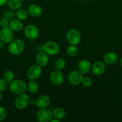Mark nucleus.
I'll use <instances>...</instances> for the list:
<instances>
[{
	"label": "nucleus",
	"instance_id": "nucleus-1",
	"mask_svg": "<svg viewBox=\"0 0 122 122\" xmlns=\"http://www.w3.org/2000/svg\"><path fill=\"white\" fill-rule=\"evenodd\" d=\"M10 91L14 95H20L25 92L27 89V85L24 81L20 79L13 80L9 85Z\"/></svg>",
	"mask_w": 122,
	"mask_h": 122
},
{
	"label": "nucleus",
	"instance_id": "nucleus-2",
	"mask_svg": "<svg viewBox=\"0 0 122 122\" xmlns=\"http://www.w3.org/2000/svg\"><path fill=\"white\" fill-rule=\"evenodd\" d=\"M25 45L22 39H16L13 40L9 44L8 51L10 53L14 56H19L25 50Z\"/></svg>",
	"mask_w": 122,
	"mask_h": 122
},
{
	"label": "nucleus",
	"instance_id": "nucleus-3",
	"mask_svg": "<svg viewBox=\"0 0 122 122\" xmlns=\"http://www.w3.org/2000/svg\"><path fill=\"white\" fill-rule=\"evenodd\" d=\"M44 52L50 56H56L60 51V47L58 44L54 41H48L43 46Z\"/></svg>",
	"mask_w": 122,
	"mask_h": 122
},
{
	"label": "nucleus",
	"instance_id": "nucleus-4",
	"mask_svg": "<svg viewBox=\"0 0 122 122\" xmlns=\"http://www.w3.org/2000/svg\"><path fill=\"white\" fill-rule=\"evenodd\" d=\"M30 98L26 94H23L18 95L15 100V106L18 110H24L28 106Z\"/></svg>",
	"mask_w": 122,
	"mask_h": 122
},
{
	"label": "nucleus",
	"instance_id": "nucleus-5",
	"mask_svg": "<svg viewBox=\"0 0 122 122\" xmlns=\"http://www.w3.org/2000/svg\"><path fill=\"white\" fill-rule=\"evenodd\" d=\"M67 39L70 45H77L81 41V35L76 29H71L67 32Z\"/></svg>",
	"mask_w": 122,
	"mask_h": 122
},
{
	"label": "nucleus",
	"instance_id": "nucleus-6",
	"mask_svg": "<svg viewBox=\"0 0 122 122\" xmlns=\"http://www.w3.org/2000/svg\"><path fill=\"white\" fill-rule=\"evenodd\" d=\"M13 31L10 27L2 28L0 30V40L4 44H10L14 39Z\"/></svg>",
	"mask_w": 122,
	"mask_h": 122
},
{
	"label": "nucleus",
	"instance_id": "nucleus-7",
	"mask_svg": "<svg viewBox=\"0 0 122 122\" xmlns=\"http://www.w3.org/2000/svg\"><path fill=\"white\" fill-rule=\"evenodd\" d=\"M53 113L47 108H42L36 114V119L40 122H49L53 118Z\"/></svg>",
	"mask_w": 122,
	"mask_h": 122
},
{
	"label": "nucleus",
	"instance_id": "nucleus-8",
	"mask_svg": "<svg viewBox=\"0 0 122 122\" xmlns=\"http://www.w3.org/2000/svg\"><path fill=\"white\" fill-rule=\"evenodd\" d=\"M41 73V67L38 64H33L29 67L27 71V76L30 80H35L40 76Z\"/></svg>",
	"mask_w": 122,
	"mask_h": 122
},
{
	"label": "nucleus",
	"instance_id": "nucleus-9",
	"mask_svg": "<svg viewBox=\"0 0 122 122\" xmlns=\"http://www.w3.org/2000/svg\"><path fill=\"white\" fill-rule=\"evenodd\" d=\"M64 81L63 73L60 70H55L53 71L50 76V81L55 86H59L62 85Z\"/></svg>",
	"mask_w": 122,
	"mask_h": 122
},
{
	"label": "nucleus",
	"instance_id": "nucleus-10",
	"mask_svg": "<svg viewBox=\"0 0 122 122\" xmlns=\"http://www.w3.org/2000/svg\"><path fill=\"white\" fill-rule=\"evenodd\" d=\"M25 35L28 39H35L39 35V30L35 25H29L25 28Z\"/></svg>",
	"mask_w": 122,
	"mask_h": 122
},
{
	"label": "nucleus",
	"instance_id": "nucleus-11",
	"mask_svg": "<svg viewBox=\"0 0 122 122\" xmlns=\"http://www.w3.org/2000/svg\"><path fill=\"white\" fill-rule=\"evenodd\" d=\"M83 76L80 71H72L69 74L68 81L72 85H78L81 82Z\"/></svg>",
	"mask_w": 122,
	"mask_h": 122
},
{
	"label": "nucleus",
	"instance_id": "nucleus-12",
	"mask_svg": "<svg viewBox=\"0 0 122 122\" xmlns=\"http://www.w3.org/2000/svg\"><path fill=\"white\" fill-rule=\"evenodd\" d=\"M51 100L49 97L47 95H43L39 96L38 98L36 99L35 105L38 108L42 109V108H47L50 105Z\"/></svg>",
	"mask_w": 122,
	"mask_h": 122
},
{
	"label": "nucleus",
	"instance_id": "nucleus-13",
	"mask_svg": "<svg viewBox=\"0 0 122 122\" xmlns=\"http://www.w3.org/2000/svg\"><path fill=\"white\" fill-rule=\"evenodd\" d=\"M36 61L37 64L40 66L41 67L46 66L49 61L48 54L44 51L38 52L36 56Z\"/></svg>",
	"mask_w": 122,
	"mask_h": 122
},
{
	"label": "nucleus",
	"instance_id": "nucleus-14",
	"mask_svg": "<svg viewBox=\"0 0 122 122\" xmlns=\"http://www.w3.org/2000/svg\"><path fill=\"white\" fill-rule=\"evenodd\" d=\"M78 69L82 74H86L91 70V64L87 60H82L78 64Z\"/></svg>",
	"mask_w": 122,
	"mask_h": 122
},
{
	"label": "nucleus",
	"instance_id": "nucleus-15",
	"mask_svg": "<svg viewBox=\"0 0 122 122\" xmlns=\"http://www.w3.org/2000/svg\"><path fill=\"white\" fill-rule=\"evenodd\" d=\"M92 71L96 76H100L105 72V66L101 61L95 62L92 66Z\"/></svg>",
	"mask_w": 122,
	"mask_h": 122
},
{
	"label": "nucleus",
	"instance_id": "nucleus-16",
	"mask_svg": "<svg viewBox=\"0 0 122 122\" xmlns=\"http://www.w3.org/2000/svg\"><path fill=\"white\" fill-rule=\"evenodd\" d=\"M28 12L30 15L34 17H38L42 14V8L38 4H31L28 8Z\"/></svg>",
	"mask_w": 122,
	"mask_h": 122
},
{
	"label": "nucleus",
	"instance_id": "nucleus-17",
	"mask_svg": "<svg viewBox=\"0 0 122 122\" xmlns=\"http://www.w3.org/2000/svg\"><path fill=\"white\" fill-rule=\"evenodd\" d=\"M118 56L114 52H109L105 55L104 57V62L108 65H112L117 62Z\"/></svg>",
	"mask_w": 122,
	"mask_h": 122
},
{
	"label": "nucleus",
	"instance_id": "nucleus-18",
	"mask_svg": "<svg viewBox=\"0 0 122 122\" xmlns=\"http://www.w3.org/2000/svg\"><path fill=\"white\" fill-rule=\"evenodd\" d=\"M23 27V24L19 19H14L10 22L9 27L14 32L21 30Z\"/></svg>",
	"mask_w": 122,
	"mask_h": 122
},
{
	"label": "nucleus",
	"instance_id": "nucleus-19",
	"mask_svg": "<svg viewBox=\"0 0 122 122\" xmlns=\"http://www.w3.org/2000/svg\"><path fill=\"white\" fill-rule=\"evenodd\" d=\"M65 115V111L63 108H61V107H57V108H55L53 112V116H54V117L56 118V119H59L60 120L64 119Z\"/></svg>",
	"mask_w": 122,
	"mask_h": 122
},
{
	"label": "nucleus",
	"instance_id": "nucleus-20",
	"mask_svg": "<svg viewBox=\"0 0 122 122\" xmlns=\"http://www.w3.org/2000/svg\"><path fill=\"white\" fill-rule=\"evenodd\" d=\"M23 3V0H7V5L13 10H18L20 8Z\"/></svg>",
	"mask_w": 122,
	"mask_h": 122
},
{
	"label": "nucleus",
	"instance_id": "nucleus-21",
	"mask_svg": "<svg viewBox=\"0 0 122 122\" xmlns=\"http://www.w3.org/2000/svg\"><path fill=\"white\" fill-rule=\"evenodd\" d=\"M27 88L29 91L32 94L37 92L38 91V85L37 82H35L34 80H30L27 85Z\"/></svg>",
	"mask_w": 122,
	"mask_h": 122
},
{
	"label": "nucleus",
	"instance_id": "nucleus-22",
	"mask_svg": "<svg viewBox=\"0 0 122 122\" xmlns=\"http://www.w3.org/2000/svg\"><path fill=\"white\" fill-rule=\"evenodd\" d=\"M16 15L18 19L20 20H25L28 17V11L23 8H19L16 12Z\"/></svg>",
	"mask_w": 122,
	"mask_h": 122
},
{
	"label": "nucleus",
	"instance_id": "nucleus-23",
	"mask_svg": "<svg viewBox=\"0 0 122 122\" xmlns=\"http://www.w3.org/2000/svg\"><path fill=\"white\" fill-rule=\"evenodd\" d=\"M78 51V50L75 45H71L67 48V54L69 57H75L77 55Z\"/></svg>",
	"mask_w": 122,
	"mask_h": 122
},
{
	"label": "nucleus",
	"instance_id": "nucleus-24",
	"mask_svg": "<svg viewBox=\"0 0 122 122\" xmlns=\"http://www.w3.org/2000/svg\"><path fill=\"white\" fill-rule=\"evenodd\" d=\"M3 78L7 83H10L14 79V73L12 71H11V70H7L4 73Z\"/></svg>",
	"mask_w": 122,
	"mask_h": 122
},
{
	"label": "nucleus",
	"instance_id": "nucleus-25",
	"mask_svg": "<svg viewBox=\"0 0 122 122\" xmlns=\"http://www.w3.org/2000/svg\"><path fill=\"white\" fill-rule=\"evenodd\" d=\"M66 66V61L63 58H59L55 63V67L56 70H61L64 69Z\"/></svg>",
	"mask_w": 122,
	"mask_h": 122
},
{
	"label": "nucleus",
	"instance_id": "nucleus-26",
	"mask_svg": "<svg viewBox=\"0 0 122 122\" xmlns=\"http://www.w3.org/2000/svg\"><path fill=\"white\" fill-rule=\"evenodd\" d=\"M81 83L83 86L90 87L92 86L93 82H92V80L91 78L89 77H85L83 78Z\"/></svg>",
	"mask_w": 122,
	"mask_h": 122
},
{
	"label": "nucleus",
	"instance_id": "nucleus-27",
	"mask_svg": "<svg viewBox=\"0 0 122 122\" xmlns=\"http://www.w3.org/2000/svg\"><path fill=\"white\" fill-rule=\"evenodd\" d=\"M7 116V112L2 106H0V121L4 120Z\"/></svg>",
	"mask_w": 122,
	"mask_h": 122
},
{
	"label": "nucleus",
	"instance_id": "nucleus-28",
	"mask_svg": "<svg viewBox=\"0 0 122 122\" xmlns=\"http://www.w3.org/2000/svg\"><path fill=\"white\" fill-rule=\"evenodd\" d=\"M10 21L9 19L6 17H3L0 20V26L2 28H5V27H8L9 26Z\"/></svg>",
	"mask_w": 122,
	"mask_h": 122
},
{
	"label": "nucleus",
	"instance_id": "nucleus-29",
	"mask_svg": "<svg viewBox=\"0 0 122 122\" xmlns=\"http://www.w3.org/2000/svg\"><path fill=\"white\" fill-rule=\"evenodd\" d=\"M7 88V82L4 79L0 78V92H3Z\"/></svg>",
	"mask_w": 122,
	"mask_h": 122
},
{
	"label": "nucleus",
	"instance_id": "nucleus-30",
	"mask_svg": "<svg viewBox=\"0 0 122 122\" xmlns=\"http://www.w3.org/2000/svg\"><path fill=\"white\" fill-rule=\"evenodd\" d=\"M7 3V0H0V7L4 6Z\"/></svg>",
	"mask_w": 122,
	"mask_h": 122
},
{
	"label": "nucleus",
	"instance_id": "nucleus-31",
	"mask_svg": "<svg viewBox=\"0 0 122 122\" xmlns=\"http://www.w3.org/2000/svg\"><path fill=\"white\" fill-rule=\"evenodd\" d=\"M35 102H36V100H35V99L30 100L29 101V104H35Z\"/></svg>",
	"mask_w": 122,
	"mask_h": 122
},
{
	"label": "nucleus",
	"instance_id": "nucleus-32",
	"mask_svg": "<svg viewBox=\"0 0 122 122\" xmlns=\"http://www.w3.org/2000/svg\"><path fill=\"white\" fill-rule=\"evenodd\" d=\"M50 122H59L60 120L56 119V118H55V119H51V120H50Z\"/></svg>",
	"mask_w": 122,
	"mask_h": 122
},
{
	"label": "nucleus",
	"instance_id": "nucleus-33",
	"mask_svg": "<svg viewBox=\"0 0 122 122\" xmlns=\"http://www.w3.org/2000/svg\"><path fill=\"white\" fill-rule=\"evenodd\" d=\"M3 46H4V43L2 42L1 40H0V50H1L2 48H3Z\"/></svg>",
	"mask_w": 122,
	"mask_h": 122
},
{
	"label": "nucleus",
	"instance_id": "nucleus-34",
	"mask_svg": "<svg viewBox=\"0 0 122 122\" xmlns=\"http://www.w3.org/2000/svg\"><path fill=\"white\" fill-rule=\"evenodd\" d=\"M4 98V95L3 94H2V92H0V101H1V100L3 99Z\"/></svg>",
	"mask_w": 122,
	"mask_h": 122
},
{
	"label": "nucleus",
	"instance_id": "nucleus-35",
	"mask_svg": "<svg viewBox=\"0 0 122 122\" xmlns=\"http://www.w3.org/2000/svg\"><path fill=\"white\" fill-rule=\"evenodd\" d=\"M120 63L121 66H122V57L120 58Z\"/></svg>",
	"mask_w": 122,
	"mask_h": 122
},
{
	"label": "nucleus",
	"instance_id": "nucleus-36",
	"mask_svg": "<svg viewBox=\"0 0 122 122\" xmlns=\"http://www.w3.org/2000/svg\"><path fill=\"white\" fill-rule=\"evenodd\" d=\"M77 1H81V0H77Z\"/></svg>",
	"mask_w": 122,
	"mask_h": 122
}]
</instances>
